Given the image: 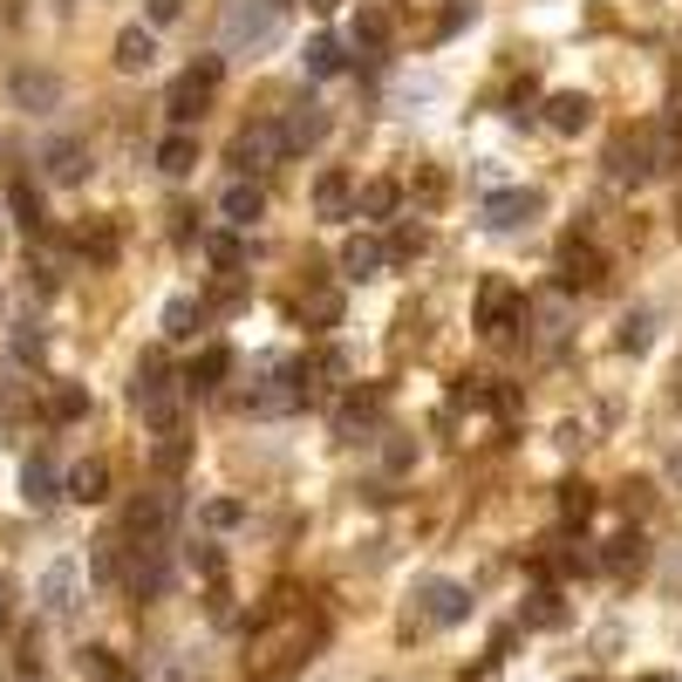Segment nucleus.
I'll use <instances>...</instances> for the list:
<instances>
[{
  "mask_svg": "<svg viewBox=\"0 0 682 682\" xmlns=\"http://www.w3.org/2000/svg\"><path fill=\"white\" fill-rule=\"evenodd\" d=\"M131 402L158 423V431H178V389H171V369L164 356H144L137 375H131Z\"/></svg>",
  "mask_w": 682,
  "mask_h": 682,
  "instance_id": "f257e3e1",
  "label": "nucleus"
},
{
  "mask_svg": "<svg viewBox=\"0 0 682 682\" xmlns=\"http://www.w3.org/2000/svg\"><path fill=\"white\" fill-rule=\"evenodd\" d=\"M519 314H525V294H519L512 281H485V287H478V327H485L492 342L512 335Z\"/></svg>",
  "mask_w": 682,
  "mask_h": 682,
  "instance_id": "f03ea898",
  "label": "nucleus"
},
{
  "mask_svg": "<svg viewBox=\"0 0 682 682\" xmlns=\"http://www.w3.org/2000/svg\"><path fill=\"white\" fill-rule=\"evenodd\" d=\"M219 89V62H191L185 75H178V83H171V123H178V131H185V123L198 116V110H206V96Z\"/></svg>",
  "mask_w": 682,
  "mask_h": 682,
  "instance_id": "7ed1b4c3",
  "label": "nucleus"
},
{
  "mask_svg": "<svg viewBox=\"0 0 682 682\" xmlns=\"http://www.w3.org/2000/svg\"><path fill=\"white\" fill-rule=\"evenodd\" d=\"M600 281H608V260H600V246L567 239V246H560V287H567V294H573V287H580V294H594Z\"/></svg>",
  "mask_w": 682,
  "mask_h": 682,
  "instance_id": "20e7f679",
  "label": "nucleus"
},
{
  "mask_svg": "<svg viewBox=\"0 0 682 682\" xmlns=\"http://www.w3.org/2000/svg\"><path fill=\"white\" fill-rule=\"evenodd\" d=\"M273 28H281V8H273V0H233V14H225V41L233 48L266 41Z\"/></svg>",
  "mask_w": 682,
  "mask_h": 682,
  "instance_id": "39448f33",
  "label": "nucleus"
},
{
  "mask_svg": "<svg viewBox=\"0 0 682 682\" xmlns=\"http://www.w3.org/2000/svg\"><path fill=\"white\" fill-rule=\"evenodd\" d=\"M273 158H287V144H281V123H252V131H239V144H233V164H239V178H252V171H266Z\"/></svg>",
  "mask_w": 682,
  "mask_h": 682,
  "instance_id": "423d86ee",
  "label": "nucleus"
},
{
  "mask_svg": "<svg viewBox=\"0 0 682 682\" xmlns=\"http://www.w3.org/2000/svg\"><path fill=\"white\" fill-rule=\"evenodd\" d=\"M608 171H615L621 185H642L648 171H655V144H648L642 131H621V137H615V150H608Z\"/></svg>",
  "mask_w": 682,
  "mask_h": 682,
  "instance_id": "0eeeda50",
  "label": "nucleus"
},
{
  "mask_svg": "<svg viewBox=\"0 0 682 682\" xmlns=\"http://www.w3.org/2000/svg\"><path fill=\"white\" fill-rule=\"evenodd\" d=\"M525 219H540V191H492L485 198V225H498V233H519Z\"/></svg>",
  "mask_w": 682,
  "mask_h": 682,
  "instance_id": "6e6552de",
  "label": "nucleus"
},
{
  "mask_svg": "<svg viewBox=\"0 0 682 682\" xmlns=\"http://www.w3.org/2000/svg\"><path fill=\"white\" fill-rule=\"evenodd\" d=\"M123 580H131V594H137V600L164 594V553H158V540L131 546V567H123Z\"/></svg>",
  "mask_w": 682,
  "mask_h": 682,
  "instance_id": "1a4fd4ad",
  "label": "nucleus"
},
{
  "mask_svg": "<svg viewBox=\"0 0 682 682\" xmlns=\"http://www.w3.org/2000/svg\"><path fill=\"white\" fill-rule=\"evenodd\" d=\"M41 164H48V178H55V185H83V178H89V144L55 137V144L41 150Z\"/></svg>",
  "mask_w": 682,
  "mask_h": 682,
  "instance_id": "9d476101",
  "label": "nucleus"
},
{
  "mask_svg": "<svg viewBox=\"0 0 682 682\" xmlns=\"http://www.w3.org/2000/svg\"><path fill=\"white\" fill-rule=\"evenodd\" d=\"M225 375H233V348H198V356H191V369H185V389L191 396H212L219 383H225Z\"/></svg>",
  "mask_w": 682,
  "mask_h": 682,
  "instance_id": "9b49d317",
  "label": "nucleus"
},
{
  "mask_svg": "<svg viewBox=\"0 0 682 682\" xmlns=\"http://www.w3.org/2000/svg\"><path fill=\"white\" fill-rule=\"evenodd\" d=\"M41 600H48V615H75V600H83V573H75V560H55L41 573Z\"/></svg>",
  "mask_w": 682,
  "mask_h": 682,
  "instance_id": "f8f14e48",
  "label": "nucleus"
},
{
  "mask_svg": "<svg viewBox=\"0 0 682 682\" xmlns=\"http://www.w3.org/2000/svg\"><path fill=\"white\" fill-rule=\"evenodd\" d=\"M14 103H21V110H55V103H62V75H48V69H14Z\"/></svg>",
  "mask_w": 682,
  "mask_h": 682,
  "instance_id": "ddd939ff",
  "label": "nucleus"
},
{
  "mask_svg": "<svg viewBox=\"0 0 682 682\" xmlns=\"http://www.w3.org/2000/svg\"><path fill=\"white\" fill-rule=\"evenodd\" d=\"M260 212H266V198H260V185H252V178H233V185L219 191V219H225V225H239V233H246V225L260 219Z\"/></svg>",
  "mask_w": 682,
  "mask_h": 682,
  "instance_id": "4468645a",
  "label": "nucleus"
},
{
  "mask_svg": "<svg viewBox=\"0 0 682 682\" xmlns=\"http://www.w3.org/2000/svg\"><path fill=\"white\" fill-rule=\"evenodd\" d=\"M314 212L321 219H348L356 212V178H348V171H321L314 178Z\"/></svg>",
  "mask_w": 682,
  "mask_h": 682,
  "instance_id": "2eb2a0df",
  "label": "nucleus"
},
{
  "mask_svg": "<svg viewBox=\"0 0 682 682\" xmlns=\"http://www.w3.org/2000/svg\"><path fill=\"white\" fill-rule=\"evenodd\" d=\"M546 123H553V131H567V137H580L594 123V103L580 89H560V96H546Z\"/></svg>",
  "mask_w": 682,
  "mask_h": 682,
  "instance_id": "dca6fc26",
  "label": "nucleus"
},
{
  "mask_svg": "<svg viewBox=\"0 0 682 682\" xmlns=\"http://www.w3.org/2000/svg\"><path fill=\"white\" fill-rule=\"evenodd\" d=\"M62 492H69L75 505H103V498H110V464H103V458H89V464H75Z\"/></svg>",
  "mask_w": 682,
  "mask_h": 682,
  "instance_id": "f3484780",
  "label": "nucleus"
},
{
  "mask_svg": "<svg viewBox=\"0 0 682 682\" xmlns=\"http://www.w3.org/2000/svg\"><path fill=\"white\" fill-rule=\"evenodd\" d=\"M150 62H158V35H150V28H123L116 35V69L123 75H144Z\"/></svg>",
  "mask_w": 682,
  "mask_h": 682,
  "instance_id": "a211bd4d",
  "label": "nucleus"
},
{
  "mask_svg": "<svg viewBox=\"0 0 682 682\" xmlns=\"http://www.w3.org/2000/svg\"><path fill=\"white\" fill-rule=\"evenodd\" d=\"M423 600H431V621H464L471 615V594L458 587V580H431Z\"/></svg>",
  "mask_w": 682,
  "mask_h": 682,
  "instance_id": "6ab92c4d",
  "label": "nucleus"
},
{
  "mask_svg": "<svg viewBox=\"0 0 682 682\" xmlns=\"http://www.w3.org/2000/svg\"><path fill=\"white\" fill-rule=\"evenodd\" d=\"M383 260H389V252L375 246V239H348V246H342V273H348V281H375V273H383Z\"/></svg>",
  "mask_w": 682,
  "mask_h": 682,
  "instance_id": "aec40b11",
  "label": "nucleus"
},
{
  "mask_svg": "<svg viewBox=\"0 0 682 682\" xmlns=\"http://www.w3.org/2000/svg\"><path fill=\"white\" fill-rule=\"evenodd\" d=\"M158 171H171V178L198 171V137H191V131H171V137L158 144Z\"/></svg>",
  "mask_w": 682,
  "mask_h": 682,
  "instance_id": "412c9836",
  "label": "nucleus"
},
{
  "mask_svg": "<svg viewBox=\"0 0 682 682\" xmlns=\"http://www.w3.org/2000/svg\"><path fill=\"white\" fill-rule=\"evenodd\" d=\"M321 137H327V116H321L314 103L294 110V116L281 123V144H287V150H308V144H321Z\"/></svg>",
  "mask_w": 682,
  "mask_h": 682,
  "instance_id": "4be33fe9",
  "label": "nucleus"
},
{
  "mask_svg": "<svg viewBox=\"0 0 682 682\" xmlns=\"http://www.w3.org/2000/svg\"><path fill=\"white\" fill-rule=\"evenodd\" d=\"M21 492H28V505H55V498H62L55 464H48V458H28V464H21Z\"/></svg>",
  "mask_w": 682,
  "mask_h": 682,
  "instance_id": "5701e85b",
  "label": "nucleus"
},
{
  "mask_svg": "<svg viewBox=\"0 0 682 682\" xmlns=\"http://www.w3.org/2000/svg\"><path fill=\"white\" fill-rule=\"evenodd\" d=\"M300 62H308V75H321V83H327V75H342V69H348V48H342L335 35H314Z\"/></svg>",
  "mask_w": 682,
  "mask_h": 682,
  "instance_id": "b1692460",
  "label": "nucleus"
},
{
  "mask_svg": "<svg viewBox=\"0 0 682 682\" xmlns=\"http://www.w3.org/2000/svg\"><path fill=\"white\" fill-rule=\"evenodd\" d=\"M198 321H206V300L178 294V300L164 308V335H171V342H191V335H198Z\"/></svg>",
  "mask_w": 682,
  "mask_h": 682,
  "instance_id": "393cba45",
  "label": "nucleus"
},
{
  "mask_svg": "<svg viewBox=\"0 0 682 682\" xmlns=\"http://www.w3.org/2000/svg\"><path fill=\"white\" fill-rule=\"evenodd\" d=\"M75 252H89V260H116V225H103V219L75 225Z\"/></svg>",
  "mask_w": 682,
  "mask_h": 682,
  "instance_id": "a878e982",
  "label": "nucleus"
},
{
  "mask_svg": "<svg viewBox=\"0 0 682 682\" xmlns=\"http://www.w3.org/2000/svg\"><path fill=\"white\" fill-rule=\"evenodd\" d=\"M8 212H14V225L41 233V198H35V185H28V178H8Z\"/></svg>",
  "mask_w": 682,
  "mask_h": 682,
  "instance_id": "bb28decb",
  "label": "nucleus"
},
{
  "mask_svg": "<svg viewBox=\"0 0 682 682\" xmlns=\"http://www.w3.org/2000/svg\"><path fill=\"white\" fill-rule=\"evenodd\" d=\"M396 198H402V191H396L389 178H375V185L356 191V212H362V219H389V212H396Z\"/></svg>",
  "mask_w": 682,
  "mask_h": 682,
  "instance_id": "cd10ccee",
  "label": "nucleus"
},
{
  "mask_svg": "<svg viewBox=\"0 0 682 682\" xmlns=\"http://www.w3.org/2000/svg\"><path fill=\"white\" fill-rule=\"evenodd\" d=\"M356 48H369V55H383V48H389V14L362 8V14H356Z\"/></svg>",
  "mask_w": 682,
  "mask_h": 682,
  "instance_id": "c85d7f7f",
  "label": "nucleus"
},
{
  "mask_svg": "<svg viewBox=\"0 0 682 682\" xmlns=\"http://www.w3.org/2000/svg\"><path fill=\"white\" fill-rule=\"evenodd\" d=\"M300 314H308L314 327H335V321H342V294H335V287H314L308 300H300Z\"/></svg>",
  "mask_w": 682,
  "mask_h": 682,
  "instance_id": "c756f323",
  "label": "nucleus"
},
{
  "mask_svg": "<svg viewBox=\"0 0 682 682\" xmlns=\"http://www.w3.org/2000/svg\"><path fill=\"white\" fill-rule=\"evenodd\" d=\"M89 410V389H75V383H62V389H48V417L55 423H75Z\"/></svg>",
  "mask_w": 682,
  "mask_h": 682,
  "instance_id": "7c9ffc66",
  "label": "nucleus"
},
{
  "mask_svg": "<svg viewBox=\"0 0 682 682\" xmlns=\"http://www.w3.org/2000/svg\"><path fill=\"white\" fill-rule=\"evenodd\" d=\"M642 560H648V553H642V533H621V540L608 546V567H615V573H628V567H642Z\"/></svg>",
  "mask_w": 682,
  "mask_h": 682,
  "instance_id": "2f4dec72",
  "label": "nucleus"
},
{
  "mask_svg": "<svg viewBox=\"0 0 682 682\" xmlns=\"http://www.w3.org/2000/svg\"><path fill=\"white\" fill-rule=\"evenodd\" d=\"M185 458H191V444L178 437V431H164V444H158V471L171 478V471H185Z\"/></svg>",
  "mask_w": 682,
  "mask_h": 682,
  "instance_id": "473e14b6",
  "label": "nucleus"
},
{
  "mask_svg": "<svg viewBox=\"0 0 682 682\" xmlns=\"http://www.w3.org/2000/svg\"><path fill=\"white\" fill-rule=\"evenodd\" d=\"M525 621H533V628H560V621H567L560 594H533V608H525Z\"/></svg>",
  "mask_w": 682,
  "mask_h": 682,
  "instance_id": "72a5a7b5",
  "label": "nucleus"
},
{
  "mask_svg": "<svg viewBox=\"0 0 682 682\" xmlns=\"http://www.w3.org/2000/svg\"><path fill=\"white\" fill-rule=\"evenodd\" d=\"M560 512H567V519H594V492H587V485H567V492H560Z\"/></svg>",
  "mask_w": 682,
  "mask_h": 682,
  "instance_id": "f704fd0d",
  "label": "nucleus"
},
{
  "mask_svg": "<svg viewBox=\"0 0 682 682\" xmlns=\"http://www.w3.org/2000/svg\"><path fill=\"white\" fill-rule=\"evenodd\" d=\"M83 675H96V682H116V655H110V648H83Z\"/></svg>",
  "mask_w": 682,
  "mask_h": 682,
  "instance_id": "c9c22d12",
  "label": "nucleus"
},
{
  "mask_svg": "<svg viewBox=\"0 0 682 682\" xmlns=\"http://www.w3.org/2000/svg\"><path fill=\"white\" fill-rule=\"evenodd\" d=\"M383 252H389V260H417V252H423V233H417V225H402V233H396Z\"/></svg>",
  "mask_w": 682,
  "mask_h": 682,
  "instance_id": "e433bc0d",
  "label": "nucleus"
},
{
  "mask_svg": "<svg viewBox=\"0 0 682 682\" xmlns=\"http://www.w3.org/2000/svg\"><path fill=\"white\" fill-rule=\"evenodd\" d=\"M239 519H246L239 498H212V505H206V525H239Z\"/></svg>",
  "mask_w": 682,
  "mask_h": 682,
  "instance_id": "4c0bfd02",
  "label": "nucleus"
},
{
  "mask_svg": "<svg viewBox=\"0 0 682 682\" xmlns=\"http://www.w3.org/2000/svg\"><path fill=\"white\" fill-rule=\"evenodd\" d=\"M206 252H212L219 266H239V239H233V233H212V239H206Z\"/></svg>",
  "mask_w": 682,
  "mask_h": 682,
  "instance_id": "58836bf2",
  "label": "nucleus"
},
{
  "mask_svg": "<svg viewBox=\"0 0 682 682\" xmlns=\"http://www.w3.org/2000/svg\"><path fill=\"white\" fill-rule=\"evenodd\" d=\"M8 348H14L21 362H41V335H35V327H14V342H8Z\"/></svg>",
  "mask_w": 682,
  "mask_h": 682,
  "instance_id": "ea45409f",
  "label": "nucleus"
},
{
  "mask_svg": "<svg viewBox=\"0 0 682 682\" xmlns=\"http://www.w3.org/2000/svg\"><path fill=\"white\" fill-rule=\"evenodd\" d=\"M621 348H648V314H628L621 321Z\"/></svg>",
  "mask_w": 682,
  "mask_h": 682,
  "instance_id": "a19ab883",
  "label": "nucleus"
},
{
  "mask_svg": "<svg viewBox=\"0 0 682 682\" xmlns=\"http://www.w3.org/2000/svg\"><path fill=\"white\" fill-rule=\"evenodd\" d=\"M144 14L164 28V21H178V14H185V0H144Z\"/></svg>",
  "mask_w": 682,
  "mask_h": 682,
  "instance_id": "79ce46f5",
  "label": "nucleus"
},
{
  "mask_svg": "<svg viewBox=\"0 0 682 682\" xmlns=\"http://www.w3.org/2000/svg\"><path fill=\"white\" fill-rule=\"evenodd\" d=\"M212 300H219V308H239L246 287H239V281H219V287H212Z\"/></svg>",
  "mask_w": 682,
  "mask_h": 682,
  "instance_id": "37998d69",
  "label": "nucleus"
},
{
  "mask_svg": "<svg viewBox=\"0 0 682 682\" xmlns=\"http://www.w3.org/2000/svg\"><path fill=\"white\" fill-rule=\"evenodd\" d=\"M0 621H14V580L0 573Z\"/></svg>",
  "mask_w": 682,
  "mask_h": 682,
  "instance_id": "c03bdc74",
  "label": "nucleus"
},
{
  "mask_svg": "<svg viewBox=\"0 0 682 682\" xmlns=\"http://www.w3.org/2000/svg\"><path fill=\"white\" fill-rule=\"evenodd\" d=\"M0 417H21V389H8V383H0Z\"/></svg>",
  "mask_w": 682,
  "mask_h": 682,
  "instance_id": "a18cd8bd",
  "label": "nucleus"
},
{
  "mask_svg": "<svg viewBox=\"0 0 682 682\" xmlns=\"http://www.w3.org/2000/svg\"><path fill=\"white\" fill-rule=\"evenodd\" d=\"M308 8H314V14H335V8H342V0H308Z\"/></svg>",
  "mask_w": 682,
  "mask_h": 682,
  "instance_id": "49530a36",
  "label": "nucleus"
},
{
  "mask_svg": "<svg viewBox=\"0 0 682 682\" xmlns=\"http://www.w3.org/2000/svg\"><path fill=\"white\" fill-rule=\"evenodd\" d=\"M669 478H675V485H682V450H675V458H669Z\"/></svg>",
  "mask_w": 682,
  "mask_h": 682,
  "instance_id": "de8ad7c7",
  "label": "nucleus"
},
{
  "mask_svg": "<svg viewBox=\"0 0 682 682\" xmlns=\"http://www.w3.org/2000/svg\"><path fill=\"white\" fill-rule=\"evenodd\" d=\"M642 682H669V675H642Z\"/></svg>",
  "mask_w": 682,
  "mask_h": 682,
  "instance_id": "09e8293b",
  "label": "nucleus"
},
{
  "mask_svg": "<svg viewBox=\"0 0 682 682\" xmlns=\"http://www.w3.org/2000/svg\"><path fill=\"white\" fill-rule=\"evenodd\" d=\"M675 410H682V383H675Z\"/></svg>",
  "mask_w": 682,
  "mask_h": 682,
  "instance_id": "8fccbe9b",
  "label": "nucleus"
}]
</instances>
